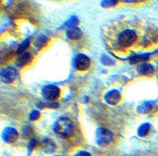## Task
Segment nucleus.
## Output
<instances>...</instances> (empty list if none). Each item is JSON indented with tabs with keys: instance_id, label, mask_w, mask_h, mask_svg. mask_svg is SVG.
I'll return each mask as SVG.
<instances>
[{
	"instance_id": "obj_17",
	"label": "nucleus",
	"mask_w": 158,
	"mask_h": 156,
	"mask_svg": "<svg viewBox=\"0 0 158 156\" xmlns=\"http://www.w3.org/2000/svg\"><path fill=\"white\" fill-rule=\"evenodd\" d=\"M115 4H116V1H103L102 2L103 6H112Z\"/></svg>"
},
{
	"instance_id": "obj_18",
	"label": "nucleus",
	"mask_w": 158,
	"mask_h": 156,
	"mask_svg": "<svg viewBox=\"0 0 158 156\" xmlns=\"http://www.w3.org/2000/svg\"><path fill=\"white\" fill-rule=\"evenodd\" d=\"M74 156H91V155L88 153V152H86V151H79Z\"/></svg>"
},
{
	"instance_id": "obj_4",
	"label": "nucleus",
	"mask_w": 158,
	"mask_h": 156,
	"mask_svg": "<svg viewBox=\"0 0 158 156\" xmlns=\"http://www.w3.org/2000/svg\"><path fill=\"white\" fill-rule=\"evenodd\" d=\"M60 95H61V90L56 85H46L42 90L43 98L47 101H55L60 97Z\"/></svg>"
},
{
	"instance_id": "obj_2",
	"label": "nucleus",
	"mask_w": 158,
	"mask_h": 156,
	"mask_svg": "<svg viewBox=\"0 0 158 156\" xmlns=\"http://www.w3.org/2000/svg\"><path fill=\"white\" fill-rule=\"evenodd\" d=\"M137 39V34L134 30H124L119 34L118 44L122 47H128Z\"/></svg>"
},
{
	"instance_id": "obj_1",
	"label": "nucleus",
	"mask_w": 158,
	"mask_h": 156,
	"mask_svg": "<svg viewBox=\"0 0 158 156\" xmlns=\"http://www.w3.org/2000/svg\"><path fill=\"white\" fill-rule=\"evenodd\" d=\"M53 130L56 135L62 138L70 137L74 132V123L67 117H61L56 121L53 125Z\"/></svg>"
},
{
	"instance_id": "obj_8",
	"label": "nucleus",
	"mask_w": 158,
	"mask_h": 156,
	"mask_svg": "<svg viewBox=\"0 0 158 156\" xmlns=\"http://www.w3.org/2000/svg\"><path fill=\"white\" fill-rule=\"evenodd\" d=\"M120 99H121V95L118 91L113 90L110 91L109 93H107V95H105V100L109 105H116L119 103Z\"/></svg>"
},
{
	"instance_id": "obj_5",
	"label": "nucleus",
	"mask_w": 158,
	"mask_h": 156,
	"mask_svg": "<svg viewBox=\"0 0 158 156\" xmlns=\"http://www.w3.org/2000/svg\"><path fill=\"white\" fill-rule=\"evenodd\" d=\"M0 76H1L2 82H4V83H11V82H14L18 78V71L15 68H12V67H7V68L1 70Z\"/></svg>"
},
{
	"instance_id": "obj_3",
	"label": "nucleus",
	"mask_w": 158,
	"mask_h": 156,
	"mask_svg": "<svg viewBox=\"0 0 158 156\" xmlns=\"http://www.w3.org/2000/svg\"><path fill=\"white\" fill-rule=\"evenodd\" d=\"M97 143L99 146H106L109 145L113 141V133L110 132L109 129L100 127L97 129Z\"/></svg>"
},
{
	"instance_id": "obj_19",
	"label": "nucleus",
	"mask_w": 158,
	"mask_h": 156,
	"mask_svg": "<svg viewBox=\"0 0 158 156\" xmlns=\"http://www.w3.org/2000/svg\"><path fill=\"white\" fill-rule=\"evenodd\" d=\"M35 145H36V140H31V141H30V148H34V147H35Z\"/></svg>"
},
{
	"instance_id": "obj_6",
	"label": "nucleus",
	"mask_w": 158,
	"mask_h": 156,
	"mask_svg": "<svg viewBox=\"0 0 158 156\" xmlns=\"http://www.w3.org/2000/svg\"><path fill=\"white\" fill-rule=\"evenodd\" d=\"M74 66L78 71H85L89 68L90 66V60L87 56L80 53L78 55L74 60Z\"/></svg>"
},
{
	"instance_id": "obj_12",
	"label": "nucleus",
	"mask_w": 158,
	"mask_h": 156,
	"mask_svg": "<svg viewBox=\"0 0 158 156\" xmlns=\"http://www.w3.org/2000/svg\"><path fill=\"white\" fill-rule=\"evenodd\" d=\"M43 144V149L46 153H53L56 150V145L53 144V142L49 139H45L42 142Z\"/></svg>"
},
{
	"instance_id": "obj_20",
	"label": "nucleus",
	"mask_w": 158,
	"mask_h": 156,
	"mask_svg": "<svg viewBox=\"0 0 158 156\" xmlns=\"http://www.w3.org/2000/svg\"><path fill=\"white\" fill-rule=\"evenodd\" d=\"M56 156H62V155H56Z\"/></svg>"
},
{
	"instance_id": "obj_15",
	"label": "nucleus",
	"mask_w": 158,
	"mask_h": 156,
	"mask_svg": "<svg viewBox=\"0 0 158 156\" xmlns=\"http://www.w3.org/2000/svg\"><path fill=\"white\" fill-rule=\"evenodd\" d=\"M29 43H30V39H27L25 42H23L21 44V46L19 47V49H18V53L19 55H21V53H25V48H27L28 45H29Z\"/></svg>"
},
{
	"instance_id": "obj_16",
	"label": "nucleus",
	"mask_w": 158,
	"mask_h": 156,
	"mask_svg": "<svg viewBox=\"0 0 158 156\" xmlns=\"http://www.w3.org/2000/svg\"><path fill=\"white\" fill-rule=\"evenodd\" d=\"M39 116H40L39 111L34 110V111H32V112H31V114H30V119H31V120H36V119H38V118H39Z\"/></svg>"
},
{
	"instance_id": "obj_7",
	"label": "nucleus",
	"mask_w": 158,
	"mask_h": 156,
	"mask_svg": "<svg viewBox=\"0 0 158 156\" xmlns=\"http://www.w3.org/2000/svg\"><path fill=\"white\" fill-rule=\"evenodd\" d=\"M19 138V133L14 127H6L2 132V140L6 143H15Z\"/></svg>"
},
{
	"instance_id": "obj_11",
	"label": "nucleus",
	"mask_w": 158,
	"mask_h": 156,
	"mask_svg": "<svg viewBox=\"0 0 158 156\" xmlns=\"http://www.w3.org/2000/svg\"><path fill=\"white\" fill-rule=\"evenodd\" d=\"M67 35L70 39H79L82 36V32L80 31V29L77 27H73V28H68L67 30Z\"/></svg>"
},
{
	"instance_id": "obj_13",
	"label": "nucleus",
	"mask_w": 158,
	"mask_h": 156,
	"mask_svg": "<svg viewBox=\"0 0 158 156\" xmlns=\"http://www.w3.org/2000/svg\"><path fill=\"white\" fill-rule=\"evenodd\" d=\"M150 130V124L149 123H143L142 125H140L138 129V135L140 137H145L149 133Z\"/></svg>"
},
{
	"instance_id": "obj_14",
	"label": "nucleus",
	"mask_w": 158,
	"mask_h": 156,
	"mask_svg": "<svg viewBox=\"0 0 158 156\" xmlns=\"http://www.w3.org/2000/svg\"><path fill=\"white\" fill-rule=\"evenodd\" d=\"M138 110L141 113H148L151 110V105L149 103H144L138 108Z\"/></svg>"
},
{
	"instance_id": "obj_9",
	"label": "nucleus",
	"mask_w": 158,
	"mask_h": 156,
	"mask_svg": "<svg viewBox=\"0 0 158 156\" xmlns=\"http://www.w3.org/2000/svg\"><path fill=\"white\" fill-rule=\"evenodd\" d=\"M138 71L141 75H151L154 72V67L150 64L143 63L138 67Z\"/></svg>"
},
{
	"instance_id": "obj_10",
	"label": "nucleus",
	"mask_w": 158,
	"mask_h": 156,
	"mask_svg": "<svg viewBox=\"0 0 158 156\" xmlns=\"http://www.w3.org/2000/svg\"><path fill=\"white\" fill-rule=\"evenodd\" d=\"M31 53H23L19 56V58L17 60V65L19 67H23L25 65H27L28 63L31 61Z\"/></svg>"
}]
</instances>
